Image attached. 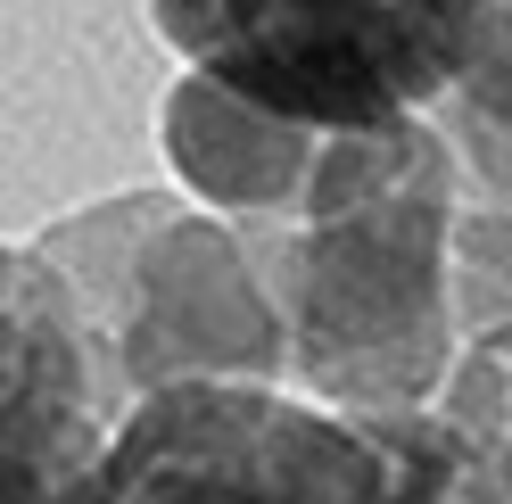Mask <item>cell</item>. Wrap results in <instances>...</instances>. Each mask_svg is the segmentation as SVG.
I'll return each instance as SVG.
<instances>
[{
	"mask_svg": "<svg viewBox=\"0 0 512 504\" xmlns=\"http://www.w3.org/2000/svg\"><path fill=\"white\" fill-rule=\"evenodd\" d=\"M455 166L463 157L430 116L314 141L298 199L256 257L290 389L339 414H422L446 389L463 356Z\"/></svg>",
	"mask_w": 512,
	"mask_h": 504,
	"instance_id": "obj_1",
	"label": "cell"
},
{
	"mask_svg": "<svg viewBox=\"0 0 512 504\" xmlns=\"http://www.w3.org/2000/svg\"><path fill=\"white\" fill-rule=\"evenodd\" d=\"M67 504H455L430 414H339L290 381H157L116 405Z\"/></svg>",
	"mask_w": 512,
	"mask_h": 504,
	"instance_id": "obj_2",
	"label": "cell"
},
{
	"mask_svg": "<svg viewBox=\"0 0 512 504\" xmlns=\"http://www.w3.org/2000/svg\"><path fill=\"white\" fill-rule=\"evenodd\" d=\"M496 0H149L199 83L298 133H380L446 108Z\"/></svg>",
	"mask_w": 512,
	"mask_h": 504,
	"instance_id": "obj_3",
	"label": "cell"
},
{
	"mask_svg": "<svg viewBox=\"0 0 512 504\" xmlns=\"http://www.w3.org/2000/svg\"><path fill=\"white\" fill-rule=\"evenodd\" d=\"M100 331L116 348L124 397L157 381H290L256 257L223 224L174 207L166 191L133 199L124 290H108Z\"/></svg>",
	"mask_w": 512,
	"mask_h": 504,
	"instance_id": "obj_4",
	"label": "cell"
},
{
	"mask_svg": "<svg viewBox=\"0 0 512 504\" xmlns=\"http://www.w3.org/2000/svg\"><path fill=\"white\" fill-rule=\"evenodd\" d=\"M314 141L323 133L273 124V116L240 108L232 91H215L199 75H182L174 100H166V157H174V174L207 207H223V215H290L298 182L314 166Z\"/></svg>",
	"mask_w": 512,
	"mask_h": 504,
	"instance_id": "obj_5",
	"label": "cell"
},
{
	"mask_svg": "<svg viewBox=\"0 0 512 504\" xmlns=\"http://www.w3.org/2000/svg\"><path fill=\"white\" fill-rule=\"evenodd\" d=\"M430 414L455 438V504H512V339L463 348Z\"/></svg>",
	"mask_w": 512,
	"mask_h": 504,
	"instance_id": "obj_6",
	"label": "cell"
},
{
	"mask_svg": "<svg viewBox=\"0 0 512 504\" xmlns=\"http://www.w3.org/2000/svg\"><path fill=\"white\" fill-rule=\"evenodd\" d=\"M455 339H512V207H455Z\"/></svg>",
	"mask_w": 512,
	"mask_h": 504,
	"instance_id": "obj_7",
	"label": "cell"
}]
</instances>
